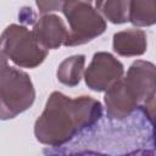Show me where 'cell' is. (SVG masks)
<instances>
[{
	"instance_id": "1",
	"label": "cell",
	"mask_w": 156,
	"mask_h": 156,
	"mask_svg": "<svg viewBox=\"0 0 156 156\" xmlns=\"http://www.w3.org/2000/svg\"><path fill=\"white\" fill-rule=\"evenodd\" d=\"M101 116L102 106L96 99L88 95L69 98L52 91L34 123V135L44 145L61 146L82 130L93 127Z\"/></svg>"
},
{
	"instance_id": "2",
	"label": "cell",
	"mask_w": 156,
	"mask_h": 156,
	"mask_svg": "<svg viewBox=\"0 0 156 156\" xmlns=\"http://www.w3.org/2000/svg\"><path fill=\"white\" fill-rule=\"evenodd\" d=\"M35 89L28 73L6 66L0 71V119H12L32 107Z\"/></svg>"
},
{
	"instance_id": "3",
	"label": "cell",
	"mask_w": 156,
	"mask_h": 156,
	"mask_svg": "<svg viewBox=\"0 0 156 156\" xmlns=\"http://www.w3.org/2000/svg\"><path fill=\"white\" fill-rule=\"evenodd\" d=\"M61 11L69 24L65 46L87 44L106 30V21L89 1H63Z\"/></svg>"
},
{
	"instance_id": "4",
	"label": "cell",
	"mask_w": 156,
	"mask_h": 156,
	"mask_svg": "<svg viewBox=\"0 0 156 156\" xmlns=\"http://www.w3.org/2000/svg\"><path fill=\"white\" fill-rule=\"evenodd\" d=\"M0 52L22 68L38 67L49 54L34 39L32 32L21 24H10L4 29L0 35Z\"/></svg>"
},
{
	"instance_id": "5",
	"label": "cell",
	"mask_w": 156,
	"mask_h": 156,
	"mask_svg": "<svg viewBox=\"0 0 156 156\" xmlns=\"http://www.w3.org/2000/svg\"><path fill=\"white\" fill-rule=\"evenodd\" d=\"M122 79L128 90L139 102V107L144 110L152 122L156 93L155 65L149 61L136 60L129 66L126 77H122Z\"/></svg>"
},
{
	"instance_id": "6",
	"label": "cell",
	"mask_w": 156,
	"mask_h": 156,
	"mask_svg": "<svg viewBox=\"0 0 156 156\" xmlns=\"http://www.w3.org/2000/svg\"><path fill=\"white\" fill-rule=\"evenodd\" d=\"M124 67L112 54L106 51L95 52L91 62L84 72V80L94 91H106L123 77Z\"/></svg>"
},
{
	"instance_id": "7",
	"label": "cell",
	"mask_w": 156,
	"mask_h": 156,
	"mask_svg": "<svg viewBox=\"0 0 156 156\" xmlns=\"http://www.w3.org/2000/svg\"><path fill=\"white\" fill-rule=\"evenodd\" d=\"M30 32L39 45L48 51L63 45L68 33L63 20L55 13L43 15L35 21Z\"/></svg>"
},
{
	"instance_id": "8",
	"label": "cell",
	"mask_w": 156,
	"mask_h": 156,
	"mask_svg": "<svg viewBox=\"0 0 156 156\" xmlns=\"http://www.w3.org/2000/svg\"><path fill=\"white\" fill-rule=\"evenodd\" d=\"M104 101L106 115L111 119H124L139 107V102L128 90L122 78L105 91Z\"/></svg>"
},
{
	"instance_id": "9",
	"label": "cell",
	"mask_w": 156,
	"mask_h": 156,
	"mask_svg": "<svg viewBox=\"0 0 156 156\" xmlns=\"http://www.w3.org/2000/svg\"><path fill=\"white\" fill-rule=\"evenodd\" d=\"M113 51L124 57L140 56L145 54L147 48L146 33L141 29L129 28L113 34Z\"/></svg>"
},
{
	"instance_id": "10",
	"label": "cell",
	"mask_w": 156,
	"mask_h": 156,
	"mask_svg": "<svg viewBox=\"0 0 156 156\" xmlns=\"http://www.w3.org/2000/svg\"><path fill=\"white\" fill-rule=\"evenodd\" d=\"M85 65L84 55H73L65 58L56 71V77L60 83L66 87H76L79 84Z\"/></svg>"
},
{
	"instance_id": "11",
	"label": "cell",
	"mask_w": 156,
	"mask_h": 156,
	"mask_svg": "<svg viewBox=\"0 0 156 156\" xmlns=\"http://www.w3.org/2000/svg\"><path fill=\"white\" fill-rule=\"evenodd\" d=\"M128 21L135 27H149L156 22V1H129Z\"/></svg>"
},
{
	"instance_id": "12",
	"label": "cell",
	"mask_w": 156,
	"mask_h": 156,
	"mask_svg": "<svg viewBox=\"0 0 156 156\" xmlns=\"http://www.w3.org/2000/svg\"><path fill=\"white\" fill-rule=\"evenodd\" d=\"M96 11L107 21L113 24H122L128 22L129 12V1L121 0H107V1H96Z\"/></svg>"
},
{
	"instance_id": "13",
	"label": "cell",
	"mask_w": 156,
	"mask_h": 156,
	"mask_svg": "<svg viewBox=\"0 0 156 156\" xmlns=\"http://www.w3.org/2000/svg\"><path fill=\"white\" fill-rule=\"evenodd\" d=\"M63 1H37V6L39 7V12L43 15H48L50 11L61 10Z\"/></svg>"
},
{
	"instance_id": "14",
	"label": "cell",
	"mask_w": 156,
	"mask_h": 156,
	"mask_svg": "<svg viewBox=\"0 0 156 156\" xmlns=\"http://www.w3.org/2000/svg\"><path fill=\"white\" fill-rule=\"evenodd\" d=\"M6 66H7V58L0 52V71L4 69Z\"/></svg>"
}]
</instances>
